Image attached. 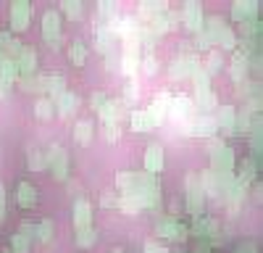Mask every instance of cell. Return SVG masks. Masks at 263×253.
<instances>
[{
	"mask_svg": "<svg viewBox=\"0 0 263 253\" xmlns=\"http://www.w3.org/2000/svg\"><path fill=\"white\" fill-rule=\"evenodd\" d=\"M216 119L213 116H195L192 119V130L190 135H197V137H213L216 135Z\"/></svg>",
	"mask_w": 263,
	"mask_h": 253,
	"instance_id": "1",
	"label": "cell"
},
{
	"mask_svg": "<svg viewBox=\"0 0 263 253\" xmlns=\"http://www.w3.org/2000/svg\"><path fill=\"white\" fill-rule=\"evenodd\" d=\"M145 169H147V174H156L158 169H163V151H161V145H150L147 148Z\"/></svg>",
	"mask_w": 263,
	"mask_h": 253,
	"instance_id": "2",
	"label": "cell"
},
{
	"mask_svg": "<svg viewBox=\"0 0 263 253\" xmlns=\"http://www.w3.org/2000/svg\"><path fill=\"white\" fill-rule=\"evenodd\" d=\"M45 37L53 40V42H61V16H58V11L45 13Z\"/></svg>",
	"mask_w": 263,
	"mask_h": 253,
	"instance_id": "3",
	"label": "cell"
},
{
	"mask_svg": "<svg viewBox=\"0 0 263 253\" xmlns=\"http://www.w3.org/2000/svg\"><path fill=\"white\" fill-rule=\"evenodd\" d=\"M74 224H77V229L90 227V203L87 201H77L74 203Z\"/></svg>",
	"mask_w": 263,
	"mask_h": 253,
	"instance_id": "4",
	"label": "cell"
},
{
	"mask_svg": "<svg viewBox=\"0 0 263 253\" xmlns=\"http://www.w3.org/2000/svg\"><path fill=\"white\" fill-rule=\"evenodd\" d=\"M221 66H224V56L218 53V50H211V53L205 56V66H203V71H205L208 77H213V74L221 71Z\"/></svg>",
	"mask_w": 263,
	"mask_h": 253,
	"instance_id": "5",
	"label": "cell"
},
{
	"mask_svg": "<svg viewBox=\"0 0 263 253\" xmlns=\"http://www.w3.org/2000/svg\"><path fill=\"white\" fill-rule=\"evenodd\" d=\"M158 69H161V63H158L156 53H145V58H140V74H145V77H156Z\"/></svg>",
	"mask_w": 263,
	"mask_h": 253,
	"instance_id": "6",
	"label": "cell"
},
{
	"mask_svg": "<svg viewBox=\"0 0 263 253\" xmlns=\"http://www.w3.org/2000/svg\"><path fill=\"white\" fill-rule=\"evenodd\" d=\"M234 111H232V105H224L221 111H218V119H216V127L218 130H227V132H234Z\"/></svg>",
	"mask_w": 263,
	"mask_h": 253,
	"instance_id": "7",
	"label": "cell"
},
{
	"mask_svg": "<svg viewBox=\"0 0 263 253\" xmlns=\"http://www.w3.org/2000/svg\"><path fill=\"white\" fill-rule=\"evenodd\" d=\"M74 137H77V142H82V145H90V140H92V121H87V119L77 121Z\"/></svg>",
	"mask_w": 263,
	"mask_h": 253,
	"instance_id": "8",
	"label": "cell"
},
{
	"mask_svg": "<svg viewBox=\"0 0 263 253\" xmlns=\"http://www.w3.org/2000/svg\"><path fill=\"white\" fill-rule=\"evenodd\" d=\"M16 198H18V203H21V206H27V208H29V206H34V201H37L34 187H32L29 182H18V195H16Z\"/></svg>",
	"mask_w": 263,
	"mask_h": 253,
	"instance_id": "9",
	"label": "cell"
},
{
	"mask_svg": "<svg viewBox=\"0 0 263 253\" xmlns=\"http://www.w3.org/2000/svg\"><path fill=\"white\" fill-rule=\"evenodd\" d=\"M216 42H218L224 50H234V48H237V37H234L232 29H221V27H218V29H216Z\"/></svg>",
	"mask_w": 263,
	"mask_h": 253,
	"instance_id": "10",
	"label": "cell"
},
{
	"mask_svg": "<svg viewBox=\"0 0 263 253\" xmlns=\"http://www.w3.org/2000/svg\"><path fill=\"white\" fill-rule=\"evenodd\" d=\"M253 13H258V3H234V8H232V16L237 21H248V16H253Z\"/></svg>",
	"mask_w": 263,
	"mask_h": 253,
	"instance_id": "11",
	"label": "cell"
},
{
	"mask_svg": "<svg viewBox=\"0 0 263 253\" xmlns=\"http://www.w3.org/2000/svg\"><path fill=\"white\" fill-rule=\"evenodd\" d=\"M184 21H187V27L192 29V32H197L200 29V6H187L184 8Z\"/></svg>",
	"mask_w": 263,
	"mask_h": 253,
	"instance_id": "12",
	"label": "cell"
},
{
	"mask_svg": "<svg viewBox=\"0 0 263 253\" xmlns=\"http://www.w3.org/2000/svg\"><path fill=\"white\" fill-rule=\"evenodd\" d=\"M195 103V109H213V105H216V95L211 93V90H197V98L192 100Z\"/></svg>",
	"mask_w": 263,
	"mask_h": 253,
	"instance_id": "13",
	"label": "cell"
},
{
	"mask_svg": "<svg viewBox=\"0 0 263 253\" xmlns=\"http://www.w3.org/2000/svg\"><path fill=\"white\" fill-rule=\"evenodd\" d=\"M150 127L153 124H150L145 111H132V130H135V132H147Z\"/></svg>",
	"mask_w": 263,
	"mask_h": 253,
	"instance_id": "14",
	"label": "cell"
},
{
	"mask_svg": "<svg viewBox=\"0 0 263 253\" xmlns=\"http://www.w3.org/2000/svg\"><path fill=\"white\" fill-rule=\"evenodd\" d=\"M74 105H79V98H77V95H66V93H63V95H61V103H58V109H61L58 114H61V116H71Z\"/></svg>",
	"mask_w": 263,
	"mask_h": 253,
	"instance_id": "15",
	"label": "cell"
},
{
	"mask_svg": "<svg viewBox=\"0 0 263 253\" xmlns=\"http://www.w3.org/2000/svg\"><path fill=\"white\" fill-rule=\"evenodd\" d=\"M87 58V48H84V40H74V45H71V61L77 63V66H82Z\"/></svg>",
	"mask_w": 263,
	"mask_h": 253,
	"instance_id": "16",
	"label": "cell"
},
{
	"mask_svg": "<svg viewBox=\"0 0 263 253\" xmlns=\"http://www.w3.org/2000/svg\"><path fill=\"white\" fill-rule=\"evenodd\" d=\"M34 114H37L40 119H50V116H53V103H50V100H45V98L37 100V105H34Z\"/></svg>",
	"mask_w": 263,
	"mask_h": 253,
	"instance_id": "17",
	"label": "cell"
},
{
	"mask_svg": "<svg viewBox=\"0 0 263 253\" xmlns=\"http://www.w3.org/2000/svg\"><path fill=\"white\" fill-rule=\"evenodd\" d=\"M192 79H195V84H197V90H211V77L203 71V66H200V69H195Z\"/></svg>",
	"mask_w": 263,
	"mask_h": 253,
	"instance_id": "18",
	"label": "cell"
},
{
	"mask_svg": "<svg viewBox=\"0 0 263 253\" xmlns=\"http://www.w3.org/2000/svg\"><path fill=\"white\" fill-rule=\"evenodd\" d=\"M48 90H50L55 98L63 95V93H66V79H63V77H50V79H48Z\"/></svg>",
	"mask_w": 263,
	"mask_h": 253,
	"instance_id": "19",
	"label": "cell"
},
{
	"mask_svg": "<svg viewBox=\"0 0 263 253\" xmlns=\"http://www.w3.org/2000/svg\"><path fill=\"white\" fill-rule=\"evenodd\" d=\"M0 79H3V82H13L16 79V66H13L11 61L0 63Z\"/></svg>",
	"mask_w": 263,
	"mask_h": 253,
	"instance_id": "20",
	"label": "cell"
},
{
	"mask_svg": "<svg viewBox=\"0 0 263 253\" xmlns=\"http://www.w3.org/2000/svg\"><path fill=\"white\" fill-rule=\"evenodd\" d=\"M77 243L84 245V248L92 245V243H95V229H90V227H87V229H79V232H77Z\"/></svg>",
	"mask_w": 263,
	"mask_h": 253,
	"instance_id": "21",
	"label": "cell"
},
{
	"mask_svg": "<svg viewBox=\"0 0 263 253\" xmlns=\"http://www.w3.org/2000/svg\"><path fill=\"white\" fill-rule=\"evenodd\" d=\"M63 11H69L71 19H79L84 8H82V3H79V6H77V3H63Z\"/></svg>",
	"mask_w": 263,
	"mask_h": 253,
	"instance_id": "22",
	"label": "cell"
},
{
	"mask_svg": "<svg viewBox=\"0 0 263 253\" xmlns=\"http://www.w3.org/2000/svg\"><path fill=\"white\" fill-rule=\"evenodd\" d=\"M0 42H6V48H8V50H16V53L21 50V42H18V40H11L8 34H0Z\"/></svg>",
	"mask_w": 263,
	"mask_h": 253,
	"instance_id": "23",
	"label": "cell"
},
{
	"mask_svg": "<svg viewBox=\"0 0 263 253\" xmlns=\"http://www.w3.org/2000/svg\"><path fill=\"white\" fill-rule=\"evenodd\" d=\"M50 229H53L50 222H42V227H40V240H42V243H50V238H53Z\"/></svg>",
	"mask_w": 263,
	"mask_h": 253,
	"instance_id": "24",
	"label": "cell"
},
{
	"mask_svg": "<svg viewBox=\"0 0 263 253\" xmlns=\"http://www.w3.org/2000/svg\"><path fill=\"white\" fill-rule=\"evenodd\" d=\"M100 203H103V206H116V198H114V190H105V193L100 195Z\"/></svg>",
	"mask_w": 263,
	"mask_h": 253,
	"instance_id": "25",
	"label": "cell"
},
{
	"mask_svg": "<svg viewBox=\"0 0 263 253\" xmlns=\"http://www.w3.org/2000/svg\"><path fill=\"white\" fill-rule=\"evenodd\" d=\"M32 63H34V56L27 50V53H24V66H21V71H24V74H29V71H32Z\"/></svg>",
	"mask_w": 263,
	"mask_h": 253,
	"instance_id": "26",
	"label": "cell"
},
{
	"mask_svg": "<svg viewBox=\"0 0 263 253\" xmlns=\"http://www.w3.org/2000/svg\"><path fill=\"white\" fill-rule=\"evenodd\" d=\"M13 248H16V250H27V248H29L27 238H21V235H16V238H13Z\"/></svg>",
	"mask_w": 263,
	"mask_h": 253,
	"instance_id": "27",
	"label": "cell"
},
{
	"mask_svg": "<svg viewBox=\"0 0 263 253\" xmlns=\"http://www.w3.org/2000/svg\"><path fill=\"white\" fill-rule=\"evenodd\" d=\"M103 103H105V95H103V93H92V109H95V111H100Z\"/></svg>",
	"mask_w": 263,
	"mask_h": 253,
	"instance_id": "28",
	"label": "cell"
},
{
	"mask_svg": "<svg viewBox=\"0 0 263 253\" xmlns=\"http://www.w3.org/2000/svg\"><path fill=\"white\" fill-rule=\"evenodd\" d=\"M29 166H32V169H40V166H45V161H42V158L32 151V153H29Z\"/></svg>",
	"mask_w": 263,
	"mask_h": 253,
	"instance_id": "29",
	"label": "cell"
},
{
	"mask_svg": "<svg viewBox=\"0 0 263 253\" xmlns=\"http://www.w3.org/2000/svg\"><path fill=\"white\" fill-rule=\"evenodd\" d=\"M237 253H258V250H255V245H239Z\"/></svg>",
	"mask_w": 263,
	"mask_h": 253,
	"instance_id": "30",
	"label": "cell"
},
{
	"mask_svg": "<svg viewBox=\"0 0 263 253\" xmlns=\"http://www.w3.org/2000/svg\"><path fill=\"white\" fill-rule=\"evenodd\" d=\"M114 253H126V250H119V248H116V250H114Z\"/></svg>",
	"mask_w": 263,
	"mask_h": 253,
	"instance_id": "31",
	"label": "cell"
}]
</instances>
